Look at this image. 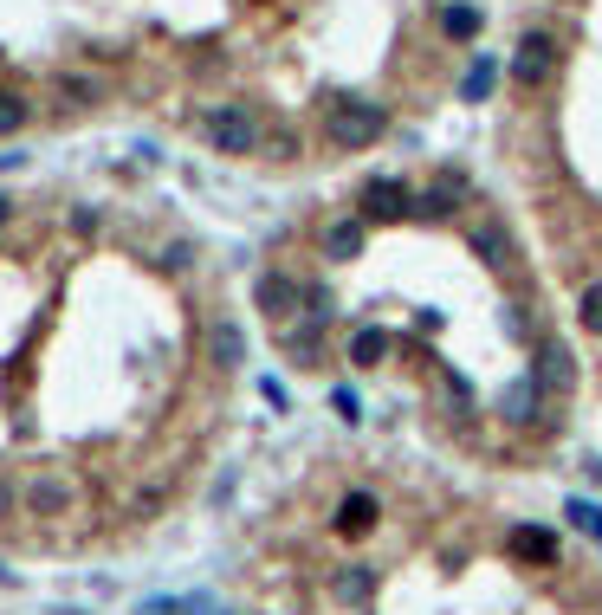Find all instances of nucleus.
I'll list each match as a JSON object with an SVG mask.
<instances>
[{
    "label": "nucleus",
    "mask_w": 602,
    "mask_h": 615,
    "mask_svg": "<svg viewBox=\"0 0 602 615\" xmlns=\"http://www.w3.org/2000/svg\"><path fill=\"white\" fill-rule=\"evenodd\" d=\"M382 130H389V111H382L376 98H337L331 111H324V136H331L337 149H369Z\"/></svg>",
    "instance_id": "nucleus-1"
},
{
    "label": "nucleus",
    "mask_w": 602,
    "mask_h": 615,
    "mask_svg": "<svg viewBox=\"0 0 602 615\" xmlns=\"http://www.w3.org/2000/svg\"><path fill=\"white\" fill-rule=\"evenodd\" d=\"M201 130H208V143L221 149V156H253L259 149V117L246 111V104H214V111L201 117Z\"/></svg>",
    "instance_id": "nucleus-2"
},
{
    "label": "nucleus",
    "mask_w": 602,
    "mask_h": 615,
    "mask_svg": "<svg viewBox=\"0 0 602 615\" xmlns=\"http://www.w3.org/2000/svg\"><path fill=\"white\" fill-rule=\"evenodd\" d=\"M467 246H473V259H486V272H499V279L518 272V240H512V227H505L499 214H480L473 234H467Z\"/></svg>",
    "instance_id": "nucleus-3"
},
{
    "label": "nucleus",
    "mask_w": 602,
    "mask_h": 615,
    "mask_svg": "<svg viewBox=\"0 0 602 615\" xmlns=\"http://www.w3.org/2000/svg\"><path fill=\"white\" fill-rule=\"evenodd\" d=\"M551 65H557V39L551 33H525L512 46V65H505V72L518 78V85H544V78H551Z\"/></svg>",
    "instance_id": "nucleus-4"
},
{
    "label": "nucleus",
    "mask_w": 602,
    "mask_h": 615,
    "mask_svg": "<svg viewBox=\"0 0 602 615\" xmlns=\"http://www.w3.org/2000/svg\"><path fill=\"white\" fill-rule=\"evenodd\" d=\"M531 376H538L544 395H564L570 382H577V363H570V344H564V337H551V344L538 350V369H531Z\"/></svg>",
    "instance_id": "nucleus-5"
},
{
    "label": "nucleus",
    "mask_w": 602,
    "mask_h": 615,
    "mask_svg": "<svg viewBox=\"0 0 602 615\" xmlns=\"http://www.w3.org/2000/svg\"><path fill=\"white\" fill-rule=\"evenodd\" d=\"M253 298H259V311H266V318H292V311L305 305V285H298V279H285V272H266Z\"/></svg>",
    "instance_id": "nucleus-6"
},
{
    "label": "nucleus",
    "mask_w": 602,
    "mask_h": 615,
    "mask_svg": "<svg viewBox=\"0 0 602 615\" xmlns=\"http://www.w3.org/2000/svg\"><path fill=\"white\" fill-rule=\"evenodd\" d=\"M363 214L369 221H402V214H415V201H408L402 182H369L363 188Z\"/></svg>",
    "instance_id": "nucleus-7"
},
{
    "label": "nucleus",
    "mask_w": 602,
    "mask_h": 615,
    "mask_svg": "<svg viewBox=\"0 0 602 615\" xmlns=\"http://www.w3.org/2000/svg\"><path fill=\"white\" fill-rule=\"evenodd\" d=\"M538 408H544V389H538V376L512 382V389L499 395V415H505V421H538Z\"/></svg>",
    "instance_id": "nucleus-8"
},
{
    "label": "nucleus",
    "mask_w": 602,
    "mask_h": 615,
    "mask_svg": "<svg viewBox=\"0 0 602 615\" xmlns=\"http://www.w3.org/2000/svg\"><path fill=\"white\" fill-rule=\"evenodd\" d=\"M369 525H376V492H344V505H337V531H344V538H363Z\"/></svg>",
    "instance_id": "nucleus-9"
},
{
    "label": "nucleus",
    "mask_w": 602,
    "mask_h": 615,
    "mask_svg": "<svg viewBox=\"0 0 602 615\" xmlns=\"http://www.w3.org/2000/svg\"><path fill=\"white\" fill-rule=\"evenodd\" d=\"M492 85H499V65H492L486 52H480V59L467 65V78H460V104H486V98H492Z\"/></svg>",
    "instance_id": "nucleus-10"
},
{
    "label": "nucleus",
    "mask_w": 602,
    "mask_h": 615,
    "mask_svg": "<svg viewBox=\"0 0 602 615\" xmlns=\"http://www.w3.org/2000/svg\"><path fill=\"white\" fill-rule=\"evenodd\" d=\"M363 253V221H331L324 227V259H357Z\"/></svg>",
    "instance_id": "nucleus-11"
},
{
    "label": "nucleus",
    "mask_w": 602,
    "mask_h": 615,
    "mask_svg": "<svg viewBox=\"0 0 602 615\" xmlns=\"http://www.w3.org/2000/svg\"><path fill=\"white\" fill-rule=\"evenodd\" d=\"M480 7H473V0H454V7H441V33L447 39H480Z\"/></svg>",
    "instance_id": "nucleus-12"
},
{
    "label": "nucleus",
    "mask_w": 602,
    "mask_h": 615,
    "mask_svg": "<svg viewBox=\"0 0 602 615\" xmlns=\"http://www.w3.org/2000/svg\"><path fill=\"white\" fill-rule=\"evenodd\" d=\"M382 357H389V331H376V324H363V331L350 337V363H357V369H376Z\"/></svg>",
    "instance_id": "nucleus-13"
},
{
    "label": "nucleus",
    "mask_w": 602,
    "mask_h": 615,
    "mask_svg": "<svg viewBox=\"0 0 602 615\" xmlns=\"http://www.w3.org/2000/svg\"><path fill=\"white\" fill-rule=\"evenodd\" d=\"M369 590H376V570H369V564H350L344 577L331 583V596H337V603H369Z\"/></svg>",
    "instance_id": "nucleus-14"
},
{
    "label": "nucleus",
    "mask_w": 602,
    "mask_h": 615,
    "mask_svg": "<svg viewBox=\"0 0 602 615\" xmlns=\"http://www.w3.org/2000/svg\"><path fill=\"white\" fill-rule=\"evenodd\" d=\"M512 551H518V557H538V564H551V557H557V538H551V531L518 525V531H512Z\"/></svg>",
    "instance_id": "nucleus-15"
},
{
    "label": "nucleus",
    "mask_w": 602,
    "mask_h": 615,
    "mask_svg": "<svg viewBox=\"0 0 602 615\" xmlns=\"http://www.w3.org/2000/svg\"><path fill=\"white\" fill-rule=\"evenodd\" d=\"M143 615H214L208 596H156V603H143Z\"/></svg>",
    "instance_id": "nucleus-16"
},
{
    "label": "nucleus",
    "mask_w": 602,
    "mask_h": 615,
    "mask_svg": "<svg viewBox=\"0 0 602 615\" xmlns=\"http://www.w3.org/2000/svg\"><path fill=\"white\" fill-rule=\"evenodd\" d=\"M454 201H460V182H454V175H447L441 188H428V195H415V214H434V221H441V214H454Z\"/></svg>",
    "instance_id": "nucleus-17"
},
{
    "label": "nucleus",
    "mask_w": 602,
    "mask_h": 615,
    "mask_svg": "<svg viewBox=\"0 0 602 615\" xmlns=\"http://www.w3.org/2000/svg\"><path fill=\"white\" fill-rule=\"evenodd\" d=\"M564 518H570L577 531H590V538L602 544V505H590V499H570V505H564Z\"/></svg>",
    "instance_id": "nucleus-18"
},
{
    "label": "nucleus",
    "mask_w": 602,
    "mask_h": 615,
    "mask_svg": "<svg viewBox=\"0 0 602 615\" xmlns=\"http://www.w3.org/2000/svg\"><path fill=\"white\" fill-rule=\"evenodd\" d=\"M65 499H72L65 480H33V505H39V512H65Z\"/></svg>",
    "instance_id": "nucleus-19"
},
{
    "label": "nucleus",
    "mask_w": 602,
    "mask_h": 615,
    "mask_svg": "<svg viewBox=\"0 0 602 615\" xmlns=\"http://www.w3.org/2000/svg\"><path fill=\"white\" fill-rule=\"evenodd\" d=\"M577 318H583V331H596V337H602V279H596V285H583Z\"/></svg>",
    "instance_id": "nucleus-20"
},
{
    "label": "nucleus",
    "mask_w": 602,
    "mask_h": 615,
    "mask_svg": "<svg viewBox=\"0 0 602 615\" xmlns=\"http://www.w3.org/2000/svg\"><path fill=\"white\" fill-rule=\"evenodd\" d=\"M214 357H221V363H240L246 357V337L234 331V324H214Z\"/></svg>",
    "instance_id": "nucleus-21"
},
{
    "label": "nucleus",
    "mask_w": 602,
    "mask_h": 615,
    "mask_svg": "<svg viewBox=\"0 0 602 615\" xmlns=\"http://www.w3.org/2000/svg\"><path fill=\"white\" fill-rule=\"evenodd\" d=\"M26 130V98H13V91H0V136Z\"/></svg>",
    "instance_id": "nucleus-22"
},
{
    "label": "nucleus",
    "mask_w": 602,
    "mask_h": 615,
    "mask_svg": "<svg viewBox=\"0 0 602 615\" xmlns=\"http://www.w3.org/2000/svg\"><path fill=\"white\" fill-rule=\"evenodd\" d=\"M65 98H72V104H98V85H91V78H65Z\"/></svg>",
    "instance_id": "nucleus-23"
},
{
    "label": "nucleus",
    "mask_w": 602,
    "mask_h": 615,
    "mask_svg": "<svg viewBox=\"0 0 602 615\" xmlns=\"http://www.w3.org/2000/svg\"><path fill=\"white\" fill-rule=\"evenodd\" d=\"M0 512H7V486H0Z\"/></svg>",
    "instance_id": "nucleus-24"
},
{
    "label": "nucleus",
    "mask_w": 602,
    "mask_h": 615,
    "mask_svg": "<svg viewBox=\"0 0 602 615\" xmlns=\"http://www.w3.org/2000/svg\"><path fill=\"white\" fill-rule=\"evenodd\" d=\"M0 221H7V195H0Z\"/></svg>",
    "instance_id": "nucleus-25"
}]
</instances>
